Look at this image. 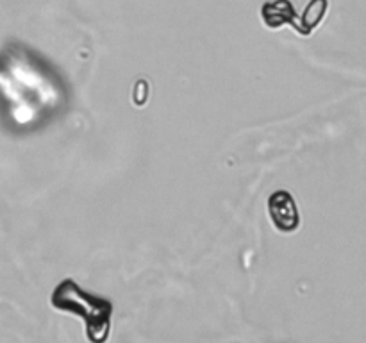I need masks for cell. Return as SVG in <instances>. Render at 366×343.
Returning <instances> with one entry per match:
<instances>
[{"mask_svg": "<svg viewBox=\"0 0 366 343\" xmlns=\"http://www.w3.org/2000/svg\"><path fill=\"white\" fill-rule=\"evenodd\" d=\"M261 20L268 29H279L282 25H292L297 31L299 16L292 0H270L261 7Z\"/></svg>", "mask_w": 366, "mask_h": 343, "instance_id": "obj_3", "label": "cell"}, {"mask_svg": "<svg viewBox=\"0 0 366 343\" xmlns=\"http://www.w3.org/2000/svg\"><path fill=\"white\" fill-rule=\"evenodd\" d=\"M50 304L54 309L81 318L89 343H106L109 339L113 304L107 299L92 295L74 279H64L54 288Z\"/></svg>", "mask_w": 366, "mask_h": 343, "instance_id": "obj_1", "label": "cell"}, {"mask_svg": "<svg viewBox=\"0 0 366 343\" xmlns=\"http://www.w3.org/2000/svg\"><path fill=\"white\" fill-rule=\"evenodd\" d=\"M268 214L279 232H295L300 225V213L295 199L286 189H277L268 199Z\"/></svg>", "mask_w": 366, "mask_h": 343, "instance_id": "obj_2", "label": "cell"}, {"mask_svg": "<svg viewBox=\"0 0 366 343\" xmlns=\"http://www.w3.org/2000/svg\"><path fill=\"white\" fill-rule=\"evenodd\" d=\"M327 9L329 0H310V4H307L306 9H304V13L300 14L297 32L302 36H310L311 32L324 21Z\"/></svg>", "mask_w": 366, "mask_h": 343, "instance_id": "obj_4", "label": "cell"}]
</instances>
